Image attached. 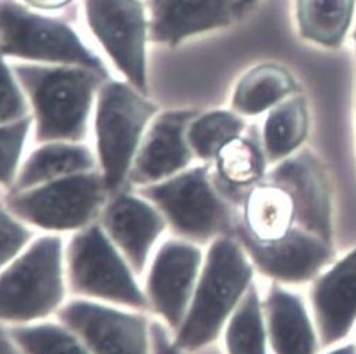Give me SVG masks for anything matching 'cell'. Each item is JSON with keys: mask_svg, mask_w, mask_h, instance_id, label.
Segmentation results:
<instances>
[{"mask_svg": "<svg viewBox=\"0 0 356 354\" xmlns=\"http://www.w3.org/2000/svg\"><path fill=\"white\" fill-rule=\"evenodd\" d=\"M27 97L35 137L41 143H80L107 77L80 66L10 62Z\"/></svg>", "mask_w": 356, "mask_h": 354, "instance_id": "obj_1", "label": "cell"}, {"mask_svg": "<svg viewBox=\"0 0 356 354\" xmlns=\"http://www.w3.org/2000/svg\"><path fill=\"white\" fill-rule=\"evenodd\" d=\"M0 52L10 62L80 66L111 77L102 56L69 22L20 0H0Z\"/></svg>", "mask_w": 356, "mask_h": 354, "instance_id": "obj_2", "label": "cell"}, {"mask_svg": "<svg viewBox=\"0 0 356 354\" xmlns=\"http://www.w3.org/2000/svg\"><path fill=\"white\" fill-rule=\"evenodd\" d=\"M255 267L245 248L218 238L211 246L184 321L180 344L188 348L215 340L254 283Z\"/></svg>", "mask_w": 356, "mask_h": 354, "instance_id": "obj_3", "label": "cell"}, {"mask_svg": "<svg viewBox=\"0 0 356 354\" xmlns=\"http://www.w3.org/2000/svg\"><path fill=\"white\" fill-rule=\"evenodd\" d=\"M159 106L125 80L108 78L97 93L95 133L106 183L117 187L135 161Z\"/></svg>", "mask_w": 356, "mask_h": 354, "instance_id": "obj_4", "label": "cell"}, {"mask_svg": "<svg viewBox=\"0 0 356 354\" xmlns=\"http://www.w3.org/2000/svg\"><path fill=\"white\" fill-rule=\"evenodd\" d=\"M84 20L125 81L149 94V19L143 0H83Z\"/></svg>", "mask_w": 356, "mask_h": 354, "instance_id": "obj_5", "label": "cell"}, {"mask_svg": "<svg viewBox=\"0 0 356 354\" xmlns=\"http://www.w3.org/2000/svg\"><path fill=\"white\" fill-rule=\"evenodd\" d=\"M62 298V253L56 238L38 241L0 276V319L24 321L54 310Z\"/></svg>", "mask_w": 356, "mask_h": 354, "instance_id": "obj_6", "label": "cell"}, {"mask_svg": "<svg viewBox=\"0 0 356 354\" xmlns=\"http://www.w3.org/2000/svg\"><path fill=\"white\" fill-rule=\"evenodd\" d=\"M150 195L175 228L188 237L208 239L229 227V209L211 185L205 168L177 175L152 188Z\"/></svg>", "mask_w": 356, "mask_h": 354, "instance_id": "obj_7", "label": "cell"}, {"mask_svg": "<svg viewBox=\"0 0 356 354\" xmlns=\"http://www.w3.org/2000/svg\"><path fill=\"white\" fill-rule=\"evenodd\" d=\"M70 273L74 287L84 294L124 304H143L125 263L99 228H90L74 239Z\"/></svg>", "mask_w": 356, "mask_h": 354, "instance_id": "obj_8", "label": "cell"}, {"mask_svg": "<svg viewBox=\"0 0 356 354\" xmlns=\"http://www.w3.org/2000/svg\"><path fill=\"white\" fill-rule=\"evenodd\" d=\"M309 307L323 348L342 343L356 325V246L312 282Z\"/></svg>", "mask_w": 356, "mask_h": 354, "instance_id": "obj_9", "label": "cell"}, {"mask_svg": "<svg viewBox=\"0 0 356 354\" xmlns=\"http://www.w3.org/2000/svg\"><path fill=\"white\" fill-rule=\"evenodd\" d=\"M100 201L102 187L96 176L74 174L17 198L15 209L38 226L65 230L84 224Z\"/></svg>", "mask_w": 356, "mask_h": 354, "instance_id": "obj_10", "label": "cell"}, {"mask_svg": "<svg viewBox=\"0 0 356 354\" xmlns=\"http://www.w3.org/2000/svg\"><path fill=\"white\" fill-rule=\"evenodd\" d=\"M255 269L281 285L312 282L332 262L330 238L299 230L268 244H247Z\"/></svg>", "mask_w": 356, "mask_h": 354, "instance_id": "obj_11", "label": "cell"}, {"mask_svg": "<svg viewBox=\"0 0 356 354\" xmlns=\"http://www.w3.org/2000/svg\"><path fill=\"white\" fill-rule=\"evenodd\" d=\"M197 114L194 110H167L153 118L135 157L136 181L163 180L190 164L194 154L187 142V128Z\"/></svg>", "mask_w": 356, "mask_h": 354, "instance_id": "obj_12", "label": "cell"}, {"mask_svg": "<svg viewBox=\"0 0 356 354\" xmlns=\"http://www.w3.org/2000/svg\"><path fill=\"white\" fill-rule=\"evenodd\" d=\"M237 0H145L152 44L177 47L183 41L227 26Z\"/></svg>", "mask_w": 356, "mask_h": 354, "instance_id": "obj_13", "label": "cell"}, {"mask_svg": "<svg viewBox=\"0 0 356 354\" xmlns=\"http://www.w3.org/2000/svg\"><path fill=\"white\" fill-rule=\"evenodd\" d=\"M66 322L79 332L95 354H146L145 323L136 317L76 303L65 311Z\"/></svg>", "mask_w": 356, "mask_h": 354, "instance_id": "obj_14", "label": "cell"}, {"mask_svg": "<svg viewBox=\"0 0 356 354\" xmlns=\"http://www.w3.org/2000/svg\"><path fill=\"white\" fill-rule=\"evenodd\" d=\"M268 346L274 354H317L318 332L302 296L277 283L264 300Z\"/></svg>", "mask_w": 356, "mask_h": 354, "instance_id": "obj_15", "label": "cell"}, {"mask_svg": "<svg viewBox=\"0 0 356 354\" xmlns=\"http://www.w3.org/2000/svg\"><path fill=\"white\" fill-rule=\"evenodd\" d=\"M201 268V252L187 244H165L152 267L149 292L159 311L180 323Z\"/></svg>", "mask_w": 356, "mask_h": 354, "instance_id": "obj_16", "label": "cell"}, {"mask_svg": "<svg viewBox=\"0 0 356 354\" xmlns=\"http://www.w3.org/2000/svg\"><path fill=\"white\" fill-rule=\"evenodd\" d=\"M284 168L286 169L285 164ZM293 195V183L289 188H285L284 183L259 185L251 192L245 206L247 244H268L299 231L293 227L298 205Z\"/></svg>", "mask_w": 356, "mask_h": 354, "instance_id": "obj_17", "label": "cell"}, {"mask_svg": "<svg viewBox=\"0 0 356 354\" xmlns=\"http://www.w3.org/2000/svg\"><path fill=\"white\" fill-rule=\"evenodd\" d=\"M106 223L114 241L128 255L134 267L140 269L161 233L160 216L142 201L124 196L110 208Z\"/></svg>", "mask_w": 356, "mask_h": 354, "instance_id": "obj_18", "label": "cell"}, {"mask_svg": "<svg viewBox=\"0 0 356 354\" xmlns=\"http://www.w3.org/2000/svg\"><path fill=\"white\" fill-rule=\"evenodd\" d=\"M95 157L81 143L48 142L24 162L19 176L20 188H30L63 175H74L92 168Z\"/></svg>", "mask_w": 356, "mask_h": 354, "instance_id": "obj_19", "label": "cell"}, {"mask_svg": "<svg viewBox=\"0 0 356 354\" xmlns=\"http://www.w3.org/2000/svg\"><path fill=\"white\" fill-rule=\"evenodd\" d=\"M227 354H268L264 300L252 283L226 323Z\"/></svg>", "mask_w": 356, "mask_h": 354, "instance_id": "obj_20", "label": "cell"}, {"mask_svg": "<svg viewBox=\"0 0 356 354\" xmlns=\"http://www.w3.org/2000/svg\"><path fill=\"white\" fill-rule=\"evenodd\" d=\"M355 0H298V17L303 35L334 47L346 33Z\"/></svg>", "mask_w": 356, "mask_h": 354, "instance_id": "obj_21", "label": "cell"}, {"mask_svg": "<svg viewBox=\"0 0 356 354\" xmlns=\"http://www.w3.org/2000/svg\"><path fill=\"white\" fill-rule=\"evenodd\" d=\"M293 90L291 76L277 66H259L238 83L233 108L245 115H255L270 108Z\"/></svg>", "mask_w": 356, "mask_h": 354, "instance_id": "obj_22", "label": "cell"}, {"mask_svg": "<svg viewBox=\"0 0 356 354\" xmlns=\"http://www.w3.org/2000/svg\"><path fill=\"white\" fill-rule=\"evenodd\" d=\"M309 128L303 100L295 99L278 107L264 128V155L270 162L289 157L305 140Z\"/></svg>", "mask_w": 356, "mask_h": 354, "instance_id": "obj_23", "label": "cell"}, {"mask_svg": "<svg viewBox=\"0 0 356 354\" xmlns=\"http://www.w3.org/2000/svg\"><path fill=\"white\" fill-rule=\"evenodd\" d=\"M243 129V121L229 111L197 114L188 124L187 142L194 155L211 160L216 158L229 142L240 137Z\"/></svg>", "mask_w": 356, "mask_h": 354, "instance_id": "obj_24", "label": "cell"}, {"mask_svg": "<svg viewBox=\"0 0 356 354\" xmlns=\"http://www.w3.org/2000/svg\"><path fill=\"white\" fill-rule=\"evenodd\" d=\"M265 160L258 147L243 137L229 142L216 155L220 176L237 187L257 184L264 174Z\"/></svg>", "mask_w": 356, "mask_h": 354, "instance_id": "obj_25", "label": "cell"}, {"mask_svg": "<svg viewBox=\"0 0 356 354\" xmlns=\"http://www.w3.org/2000/svg\"><path fill=\"white\" fill-rule=\"evenodd\" d=\"M16 337L30 354H87L67 332L51 325L20 329Z\"/></svg>", "mask_w": 356, "mask_h": 354, "instance_id": "obj_26", "label": "cell"}, {"mask_svg": "<svg viewBox=\"0 0 356 354\" xmlns=\"http://www.w3.org/2000/svg\"><path fill=\"white\" fill-rule=\"evenodd\" d=\"M30 115L27 97L12 63L0 52V125L17 122Z\"/></svg>", "mask_w": 356, "mask_h": 354, "instance_id": "obj_27", "label": "cell"}, {"mask_svg": "<svg viewBox=\"0 0 356 354\" xmlns=\"http://www.w3.org/2000/svg\"><path fill=\"white\" fill-rule=\"evenodd\" d=\"M31 126V115L17 122L0 125V181L13 178Z\"/></svg>", "mask_w": 356, "mask_h": 354, "instance_id": "obj_28", "label": "cell"}, {"mask_svg": "<svg viewBox=\"0 0 356 354\" xmlns=\"http://www.w3.org/2000/svg\"><path fill=\"white\" fill-rule=\"evenodd\" d=\"M29 238L27 231L0 212V267L12 259Z\"/></svg>", "mask_w": 356, "mask_h": 354, "instance_id": "obj_29", "label": "cell"}, {"mask_svg": "<svg viewBox=\"0 0 356 354\" xmlns=\"http://www.w3.org/2000/svg\"><path fill=\"white\" fill-rule=\"evenodd\" d=\"M20 2L37 12L55 13L67 9L74 0H20Z\"/></svg>", "mask_w": 356, "mask_h": 354, "instance_id": "obj_30", "label": "cell"}, {"mask_svg": "<svg viewBox=\"0 0 356 354\" xmlns=\"http://www.w3.org/2000/svg\"><path fill=\"white\" fill-rule=\"evenodd\" d=\"M324 354H356V343H338L328 347Z\"/></svg>", "mask_w": 356, "mask_h": 354, "instance_id": "obj_31", "label": "cell"}, {"mask_svg": "<svg viewBox=\"0 0 356 354\" xmlns=\"http://www.w3.org/2000/svg\"><path fill=\"white\" fill-rule=\"evenodd\" d=\"M0 354H17L13 346L3 337V335H0Z\"/></svg>", "mask_w": 356, "mask_h": 354, "instance_id": "obj_32", "label": "cell"}, {"mask_svg": "<svg viewBox=\"0 0 356 354\" xmlns=\"http://www.w3.org/2000/svg\"><path fill=\"white\" fill-rule=\"evenodd\" d=\"M157 354H178V353L174 351L172 348H170L168 344L163 339H160L159 340V353Z\"/></svg>", "mask_w": 356, "mask_h": 354, "instance_id": "obj_33", "label": "cell"}, {"mask_svg": "<svg viewBox=\"0 0 356 354\" xmlns=\"http://www.w3.org/2000/svg\"><path fill=\"white\" fill-rule=\"evenodd\" d=\"M251 2H254V0H237L236 2V12L238 10H243L245 6H248Z\"/></svg>", "mask_w": 356, "mask_h": 354, "instance_id": "obj_34", "label": "cell"}]
</instances>
